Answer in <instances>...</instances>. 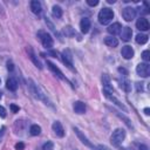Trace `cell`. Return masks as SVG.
Wrapping results in <instances>:
<instances>
[{
    "label": "cell",
    "instance_id": "cell-1",
    "mask_svg": "<svg viewBox=\"0 0 150 150\" xmlns=\"http://www.w3.org/2000/svg\"><path fill=\"white\" fill-rule=\"evenodd\" d=\"M99 22L101 25H108L113 19H114V12L109 7H103L99 12Z\"/></svg>",
    "mask_w": 150,
    "mask_h": 150
},
{
    "label": "cell",
    "instance_id": "cell-2",
    "mask_svg": "<svg viewBox=\"0 0 150 150\" xmlns=\"http://www.w3.org/2000/svg\"><path fill=\"white\" fill-rule=\"evenodd\" d=\"M28 88H29V92L32 93V95L35 97V99H38V100H42L43 102H46V104H50L49 102H48V100L46 99V95L41 92V89L39 88V86L36 85V83H34L32 80H28Z\"/></svg>",
    "mask_w": 150,
    "mask_h": 150
},
{
    "label": "cell",
    "instance_id": "cell-3",
    "mask_svg": "<svg viewBox=\"0 0 150 150\" xmlns=\"http://www.w3.org/2000/svg\"><path fill=\"white\" fill-rule=\"evenodd\" d=\"M124 138H125V130L122 128H117L113 131L110 141L115 146H120V144L124 141Z\"/></svg>",
    "mask_w": 150,
    "mask_h": 150
},
{
    "label": "cell",
    "instance_id": "cell-4",
    "mask_svg": "<svg viewBox=\"0 0 150 150\" xmlns=\"http://www.w3.org/2000/svg\"><path fill=\"white\" fill-rule=\"evenodd\" d=\"M38 36H39V39L41 40V43H42V46H43L45 48L50 49V48L53 47L54 41H53V38H52V36H50L48 33L40 31V32L38 33Z\"/></svg>",
    "mask_w": 150,
    "mask_h": 150
},
{
    "label": "cell",
    "instance_id": "cell-5",
    "mask_svg": "<svg viewBox=\"0 0 150 150\" xmlns=\"http://www.w3.org/2000/svg\"><path fill=\"white\" fill-rule=\"evenodd\" d=\"M136 73L141 78H148L150 75V66L146 62L138 63L137 67H136Z\"/></svg>",
    "mask_w": 150,
    "mask_h": 150
},
{
    "label": "cell",
    "instance_id": "cell-6",
    "mask_svg": "<svg viewBox=\"0 0 150 150\" xmlns=\"http://www.w3.org/2000/svg\"><path fill=\"white\" fill-rule=\"evenodd\" d=\"M122 17L125 21H131L136 17V10L132 8V7H125L122 11Z\"/></svg>",
    "mask_w": 150,
    "mask_h": 150
},
{
    "label": "cell",
    "instance_id": "cell-7",
    "mask_svg": "<svg viewBox=\"0 0 150 150\" xmlns=\"http://www.w3.org/2000/svg\"><path fill=\"white\" fill-rule=\"evenodd\" d=\"M62 61L69 69L74 70V68H73V57H71V54H70V52L68 49H64L62 52Z\"/></svg>",
    "mask_w": 150,
    "mask_h": 150
},
{
    "label": "cell",
    "instance_id": "cell-8",
    "mask_svg": "<svg viewBox=\"0 0 150 150\" xmlns=\"http://www.w3.org/2000/svg\"><path fill=\"white\" fill-rule=\"evenodd\" d=\"M74 131H75V134L78 135V137L81 139V142H82L85 145H87L88 148L93 149V150H95V149H96V146H94V144H92V143L88 141V138H87V137H86V136H85V135L81 132V130H80L79 128H75V127H74Z\"/></svg>",
    "mask_w": 150,
    "mask_h": 150
},
{
    "label": "cell",
    "instance_id": "cell-9",
    "mask_svg": "<svg viewBox=\"0 0 150 150\" xmlns=\"http://www.w3.org/2000/svg\"><path fill=\"white\" fill-rule=\"evenodd\" d=\"M47 66H48V68H49V69H50V70L56 75V76H57L59 79H61V80H63V81H68V80H67V78L63 75V73H62V71H61V70H60V69H59L54 63H52L50 61H47Z\"/></svg>",
    "mask_w": 150,
    "mask_h": 150
},
{
    "label": "cell",
    "instance_id": "cell-10",
    "mask_svg": "<svg viewBox=\"0 0 150 150\" xmlns=\"http://www.w3.org/2000/svg\"><path fill=\"white\" fill-rule=\"evenodd\" d=\"M103 94H104V96L108 99V100H110L113 103H115L117 107H120L122 110H124V111H127V108H125V106L118 100V99H116L114 95H113V93H107V92H103Z\"/></svg>",
    "mask_w": 150,
    "mask_h": 150
},
{
    "label": "cell",
    "instance_id": "cell-11",
    "mask_svg": "<svg viewBox=\"0 0 150 150\" xmlns=\"http://www.w3.org/2000/svg\"><path fill=\"white\" fill-rule=\"evenodd\" d=\"M136 27L139 31H148L150 27L148 19H145L144 17H139V19H137V21H136Z\"/></svg>",
    "mask_w": 150,
    "mask_h": 150
},
{
    "label": "cell",
    "instance_id": "cell-12",
    "mask_svg": "<svg viewBox=\"0 0 150 150\" xmlns=\"http://www.w3.org/2000/svg\"><path fill=\"white\" fill-rule=\"evenodd\" d=\"M120 34H121L122 40L125 41V42H128V41L131 40V36H132V29H131L130 27L125 26V27H123V28L121 29V33H120Z\"/></svg>",
    "mask_w": 150,
    "mask_h": 150
},
{
    "label": "cell",
    "instance_id": "cell-13",
    "mask_svg": "<svg viewBox=\"0 0 150 150\" xmlns=\"http://www.w3.org/2000/svg\"><path fill=\"white\" fill-rule=\"evenodd\" d=\"M52 129H53L54 134H55L57 137H63V136H64L63 127H62V124H61L59 121H55V122L52 124Z\"/></svg>",
    "mask_w": 150,
    "mask_h": 150
},
{
    "label": "cell",
    "instance_id": "cell-14",
    "mask_svg": "<svg viewBox=\"0 0 150 150\" xmlns=\"http://www.w3.org/2000/svg\"><path fill=\"white\" fill-rule=\"evenodd\" d=\"M121 54H122V56H123L125 60H130V59L134 57V54H135V53H134V49H132L131 46H124V47H122Z\"/></svg>",
    "mask_w": 150,
    "mask_h": 150
},
{
    "label": "cell",
    "instance_id": "cell-15",
    "mask_svg": "<svg viewBox=\"0 0 150 150\" xmlns=\"http://www.w3.org/2000/svg\"><path fill=\"white\" fill-rule=\"evenodd\" d=\"M121 29H122V26H121V24H118V22H115V24L110 25V26L107 28L108 33H109L111 36L120 34V33H121Z\"/></svg>",
    "mask_w": 150,
    "mask_h": 150
},
{
    "label": "cell",
    "instance_id": "cell-16",
    "mask_svg": "<svg viewBox=\"0 0 150 150\" xmlns=\"http://www.w3.org/2000/svg\"><path fill=\"white\" fill-rule=\"evenodd\" d=\"M73 109H74L75 113L79 114V115L85 114L86 113V104L83 102H81V101H76V102H74V104H73Z\"/></svg>",
    "mask_w": 150,
    "mask_h": 150
},
{
    "label": "cell",
    "instance_id": "cell-17",
    "mask_svg": "<svg viewBox=\"0 0 150 150\" xmlns=\"http://www.w3.org/2000/svg\"><path fill=\"white\" fill-rule=\"evenodd\" d=\"M89 28H90V20L88 18H83L81 21H80V29L83 34H87L89 32Z\"/></svg>",
    "mask_w": 150,
    "mask_h": 150
},
{
    "label": "cell",
    "instance_id": "cell-18",
    "mask_svg": "<svg viewBox=\"0 0 150 150\" xmlns=\"http://www.w3.org/2000/svg\"><path fill=\"white\" fill-rule=\"evenodd\" d=\"M102 83H103V92L113 93V87L110 86V79L108 78V75L104 74L102 76Z\"/></svg>",
    "mask_w": 150,
    "mask_h": 150
},
{
    "label": "cell",
    "instance_id": "cell-19",
    "mask_svg": "<svg viewBox=\"0 0 150 150\" xmlns=\"http://www.w3.org/2000/svg\"><path fill=\"white\" fill-rule=\"evenodd\" d=\"M31 10L34 14H40L41 11H42V7H41V3L39 0H33L31 1Z\"/></svg>",
    "mask_w": 150,
    "mask_h": 150
},
{
    "label": "cell",
    "instance_id": "cell-20",
    "mask_svg": "<svg viewBox=\"0 0 150 150\" xmlns=\"http://www.w3.org/2000/svg\"><path fill=\"white\" fill-rule=\"evenodd\" d=\"M27 52H28V55H29V59L33 61V63L39 68V69H42V66H41V62L38 60V57L35 56V54L33 53V50H32V48L31 47H28L27 48Z\"/></svg>",
    "mask_w": 150,
    "mask_h": 150
},
{
    "label": "cell",
    "instance_id": "cell-21",
    "mask_svg": "<svg viewBox=\"0 0 150 150\" xmlns=\"http://www.w3.org/2000/svg\"><path fill=\"white\" fill-rule=\"evenodd\" d=\"M104 43L108 46V47H117V45H118V40L116 39V38H114V36H106V39H104Z\"/></svg>",
    "mask_w": 150,
    "mask_h": 150
},
{
    "label": "cell",
    "instance_id": "cell-22",
    "mask_svg": "<svg viewBox=\"0 0 150 150\" xmlns=\"http://www.w3.org/2000/svg\"><path fill=\"white\" fill-rule=\"evenodd\" d=\"M6 87H7V89H10L11 92H15V90L18 89V82H17V80L13 79V78L8 79L7 82H6Z\"/></svg>",
    "mask_w": 150,
    "mask_h": 150
},
{
    "label": "cell",
    "instance_id": "cell-23",
    "mask_svg": "<svg viewBox=\"0 0 150 150\" xmlns=\"http://www.w3.org/2000/svg\"><path fill=\"white\" fill-rule=\"evenodd\" d=\"M120 86H121V88H122L124 92H127V93H129V92L131 90L130 81H129L128 79H125V78H122V80L120 81Z\"/></svg>",
    "mask_w": 150,
    "mask_h": 150
},
{
    "label": "cell",
    "instance_id": "cell-24",
    "mask_svg": "<svg viewBox=\"0 0 150 150\" xmlns=\"http://www.w3.org/2000/svg\"><path fill=\"white\" fill-rule=\"evenodd\" d=\"M136 42L137 43H139V45H144V43H146L148 42V35H145V34H137L136 35Z\"/></svg>",
    "mask_w": 150,
    "mask_h": 150
},
{
    "label": "cell",
    "instance_id": "cell-25",
    "mask_svg": "<svg viewBox=\"0 0 150 150\" xmlns=\"http://www.w3.org/2000/svg\"><path fill=\"white\" fill-rule=\"evenodd\" d=\"M29 132H31V135H33V136H38V135H40V132H41V127L38 125V124H33V125L31 127V129H29Z\"/></svg>",
    "mask_w": 150,
    "mask_h": 150
},
{
    "label": "cell",
    "instance_id": "cell-26",
    "mask_svg": "<svg viewBox=\"0 0 150 150\" xmlns=\"http://www.w3.org/2000/svg\"><path fill=\"white\" fill-rule=\"evenodd\" d=\"M52 13H53V15L55 17V18H61L62 17V10H61V7L60 6H53V8H52Z\"/></svg>",
    "mask_w": 150,
    "mask_h": 150
},
{
    "label": "cell",
    "instance_id": "cell-27",
    "mask_svg": "<svg viewBox=\"0 0 150 150\" xmlns=\"http://www.w3.org/2000/svg\"><path fill=\"white\" fill-rule=\"evenodd\" d=\"M113 111H114V113H115V115H117V116H118V117H120L121 120H123V121H124V123H125V124H127V125H128L129 128H131V123H130V120H129V118H128L127 116H124L123 114L118 113L117 110H113Z\"/></svg>",
    "mask_w": 150,
    "mask_h": 150
},
{
    "label": "cell",
    "instance_id": "cell-28",
    "mask_svg": "<svg viewBox=\"0 0 150 150\" xmlns=\"http://www.w3.org/2000/svg\"><path fill=\"white\" fill-rule=\"evenodd\" d=\"M42 149L43 150H54V144L52 143V142H47V143H45L43 144V146H42Z\"/></svg>",
    "mask_w": 150,
    "mask_h": 150
},
{
    "label": "cell",
    "instance_id": "cell-29",
    "mask_svg": "<svg viewBox=\"0 0 150 150\" xmlns=\"http://www.w3.org/2000/svg\"><path fill=\"white\" fill-rule=\"evenodd\" d=\"M142 59H143L145 62H148V61L150 60V52H149V50H144V52L142 53Z\"/></svg>",
    "mask_w": 150,
    "mask_h": 150
},
{
    "label": "cell",
    "instance_id": "cell-30",
    "mask_svg": "<svg viewBox=\"0 0 150 150\" xmlns=\"http://www.w3.org/2000/svg\"><path fill=\"white\" fill-rule=\"evenodd\" d=\"M64 33H66V35H69V36H70V35L74 34V31H73L71 27L68 26V27H64Z\"/></svg>",
    "mask_w": 150,
    "mask_h": 150
},
{
    "label": "cell",
    "instance_id": "cell-31",
    "mask_svg": "<svg viewBox=\"0 0 150 150\" xmlns=\"http://www.w3.org/2000/svg\"><path fill=\"white\" fill-rule=\"evenodd\" d=\"M87 4L89 6H92V7H94V6L99 5V0H87Z\"/></svg>",
    "mask_w": 150,
    "mask_h": 150
},
{
    "label": "cell",
    "instance_id": "cell-32",
    "mask_svg": "<svg viewBox=\"0 0 150 150\" xmlns=\"http://www.w3.org/2000/svg\"><path fill=\"white\" fill-rule=\"evenodd\" d=\"M10 108H11V110H12V113H19V110H20V108L18 107V106H15V104H11L10 106Z\"/></svg>",
    "mask_w": 150,
    "mask_h": 150
},
{
    "label": "cell",
    "instance_id": "cell-33",
    "mask_svg": "<svg viewBox=\"0 0 150 150\" xmlns=\"http://www.w3.org/2000/svg\"><path fill=\"white\" fill-rule=\"evenodd\" d=\"M0 117H6V109L3 106H0Z\"/></svg>",
    "mask_w": 150,
    "mask_h": 150
},
{
    "label": "cell",
    "instance_id": "cell-34",
    "mask_svg": "<svg viewBox=\"0 0 150 150\" xmlns=\"http://www.w3.org/2000/svg\"><path fill=\"white\" fill-rule=\"evenodd\" d=\"M24 148H25V144L21 143V142H19V143L15 144V149L17 150H24Z\"/></svg>",
    "mask_w": 150,
    "mask_h": 150
},
{
    "label": "cell",
    "instance_id": "cell-35",
    "mask_svg": "<svg viewBox=\"0 0 150 150\" xmlns=\"http://www.w3.org/2000/svg\"><path fill=\"white\" fill-rule=\"evenodd\" d=\"M95 150H110L107 145H102V144H100V145H97L96 146V149Z\"/></svg>",
    "mask_w": 150,
    "mask_h": 150
},
{
    "label": "cell",
    "instance_id": "cell-36",
    "mask_svg": "<svg viewBox=\"0 0 150 150\" xmlns=\"http://www.w3.org/2000/svg\"><path fill=\"white\" fill-rule=\"evenodd\" d=\"M137 146H138V149H139V150H149V149H148V146H146V145H144V144H137Z\"/></svg>",
    "mask_w": 150,
    "mask_h": 150
},
{
    "label": "cell",
    "instance_id": "cell-37",
    "mask_svg": "<svg viewBox=\"0 0 150 150\" xmlns=\"http://www.w3.org/2000/svg\"><path fill=\"white\" fill-rule=\"evenodd\" d=\"M118 71H120L121 74H124V76H125V75H128V71H127L124 68H121V67H120V68H118Z\"/></svg>",
    "mask_w": 150,
    "mask_h": 150
},
{
    "label": "cell",
    "instance_id": "cell-38",
    "mask_svg": "<svg viewBox=\"0 0 150 150\" xmlns=\"http://www.w3.org/2000/svg\"><path fill=\"white\" fill-rule=\"evenodd\" d=\"M13 68H14V67H13V63H12V62H7V69L12 71V70H13Z\"/></svg>",
    "mask_w": 150,
    "mask_h": 150
},
{
    "label": "cell",
    "instance_id": "cell-39",
    "mask_svg": "<svg viewBox=\"0 0 150 150\" xmlns=\"http://www.w3.org/2000/svg\"><path fill=\"white\" fill-rule=\"evenodd\" d=\"M5 127H1V129H0V138H1L3 137V135H4V131H5Z\"/></svg>",
    "mask_w": 150,
    "mask_h": 150
},
{
    "label": "cell",
    "instance_id": "cell-40",
    "mask_svg": "<svg viewBox=\"0 0 150 150\" xmlns=\"http://www.w3.org/2000/svg\"><path fill=\"white\" fill-rule=\"evenodd\" d=\"M144 114H145V115H150V109H149V108H145V109H144Z\"/></svg>",
    "mask_w": 150,
    "mask_h": 150
},
{
    "label": "cell",
    "instance_id": "cell-41",
    "mask_svg": "<svg viewBox=\"0 0 150 150\" xmlns=\"http://www.w3.org/2000/svg\"><path fill=\"white\" fill-rule=\"evenodd\" d=\"M108 3H109V4H114L115 0H108Z\"/></svg>",
    "mask_w": 150,
    "mask_h": 150
},
{
    "label": "cell",
    "instance_id": "cell-42",
    "mask_svg": "<svg viewBox=\"0 0 150 150\" xmlns=\"http://www.w3.org/2000/svg\"><path fill=\"white\" fill-rule=\"evenodd\" d=\"M120 150H129V149H127V148H123V146H120Z\"/></svg>",
    "mask_w": 150,
    "mask_h": 150
},
{
    "label": "cell",
    "instance_id": "cell-43",
    "mask_svg": "<svg viewBox=\"0 0 150 150\" xmlns=\"http://www.w3.org/2000/svg\"><path fill=\"white\" fill-rule=\"evenodd\" d=\"M0 99H1V93H0Z\"/></svg>",
    "mask_w": 150,
    "mask_h": 150
},
{
    "label": "cell",
    "instance_id": "cell-44",
    "mask_svg": "<svg viewBox=\"0 0 150 150\" xmlns=\"http://www.w3.org/2000/svg\"><path fill=\"white\" fill-rule=\"evenodd\" d=\"M0 82H1V80H0Z\"/></svg>",
    "mask_w": 150,
    "mask_h": 150
}]
</instances>
